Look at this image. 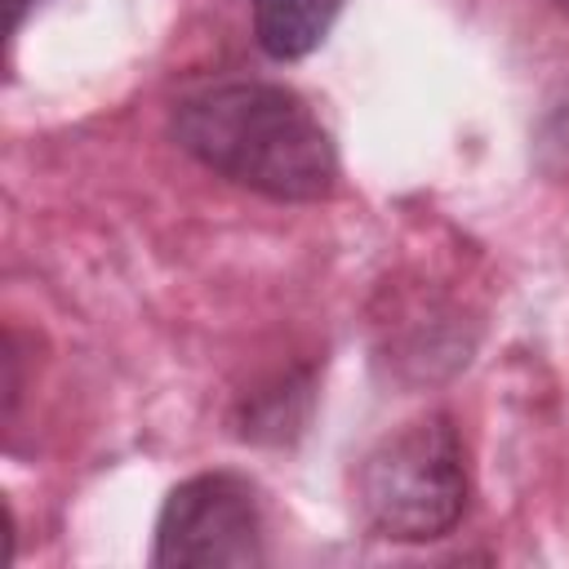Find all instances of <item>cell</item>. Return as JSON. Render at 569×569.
<instances>
[{
	"label": "cell",
	"mask_w": 569,
	"mask_h": 569,
	"mask_svg": "<svg viewBox=\"0 0 569 569\" xmlns=\"http://www.w3.org/2000/svg\"><path fill=\"white\" fill-rule=\"evenodd\" d=\"M551 4H556V9H560V13H569V0H551Z\"/></svg>",
	"instance_id": "8992f818"
},
{
	"label": "cell",
	"mask_w": 569,
	"mask_h": 569,
	"mask_svg": "<svg viewBox=\"0 0 569 569\" xmlns=\"http://www.w3.org/2000/svg\"><path fill=\"white\" fill-rule=\"evenodd\" d=\"M356 507L378 538L436 542L467 511V453L449 413H418L387 431L356 467Z\"/></svg>",
	"instance_id": "7a4b0ae2"
},
{
	"label": "cell",
	"mask_w": 569,
	"mask_h": 569,
	"mask_svg": "<svg viewBox=\"0 0 569 569\" xmlns=\"http://www.w3.org/2000/svg\"><path fill=\"white\" fill-rule=\"evenodd\" d=\"M342 0H249L253 40L271 62H298L325 44Z\"/></svg>",
	"instance_id": "277c9868"
},
{
	"label": "cell",
	"mask_w": 569,
	"mask_h": 569,
	"mask_svg": "<svg viewBox=\"0 0 569 569\" xmlns=\"http://www.w3.org/2000/svg\"><path fill=\"white\" fill-rule=\"evenodd\" d=\"M31 4H40V0H9V36H18V31H22V22H27Z\"/></svg>",
	"instance_id": "5b68a950"
},
{
	"label": "cell",
	"mask_w": 569,
	"mask_h": 569,
	"mask_svg": "<svg viewBox=\"0 0 569 569\" xmlns=\"http://www.w3.org/2000/svg\"><path fill=\"white\" fill-rule=\"evenodd\" d=\"M156 569H253L267 565V516L258 485L240 471H196L169 489L156 516Z\"/></svg>",
	"instance_id": "3957f363"
},
{
	"label": "cell",
	"mask_w": 569,
	"mask_h": 569,
	"mask_svg": "<svg viewBox=\"0 0 569 569\" xmlns=\"http://www.w3.org/2000/svg\"><path fill=\"white\" fill-rule=\"evenodd\" d=\"M173 142L209 173L267 200L307 204L338 187V147L311 102L276 80H213L169 111Z\"/></svg>",
	"instance_id": "6da1fadb"
}]
</instances>
